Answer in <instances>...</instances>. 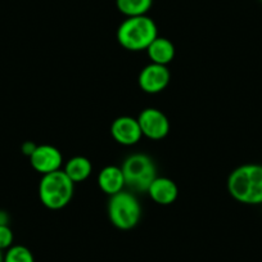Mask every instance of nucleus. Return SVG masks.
Wrapping results in <instances>:
<instances>
[{
    "label": "nucleus",
    "mask_w": 262,
    "mask_h": 262,
    "mask_svg": "<svg viewBox=\"0 0 262 262\" xmlns=\"http://www.w3.org/2000/svg\"><path fill=\"white\" fill-rule=\"evenodd\" d=\"M228 191L239 203L262 205V165L246 163L234 168L228 178Z\"/></svg>",
    "instance_id": "f257e3e1"
},
{
    "label": "nucleus",
    "mask_w": 262,
    "mask_h": 262,
    "mask_svg": "<svg viewBox=\"0 0 262 262\" xmlns=\"http://www.w3.org/2000/svg\"><path fill=\"white\" fill-rule=\"evenodd\" d=\"M158 36V29L156 22L150 17L137 16L126 17L117 29L118 44L130 52H142Z\"/></svg>",
    "instance_id": "f03ea898"
},
{
    "label": "nucleus",
    "mask_w": 262,
    "mask_h": 262,
    "mask_svg": "<svg viewBox=\"0 0 262 262\" xmlns=\"http://www.w3.org/2000/svg\"><path fill=\"white\" fill-rule=\"evenodd\" d=\"M75 183L63 170L42 175L39 183L40 202L53 211L62 210L72 201Z\"/></svg>",
    "instance_id": "7ed1b4c3"
},
{
    "label": "nucleus",
    "mask_w": 262,
    "mask_h": 262,
    "mask_svg": "<svg viewBox=\"0 0 262 262\" xmlns=\"http://www.w3.org/2000/svg\"><path fill=\"white\" fill-rule=\"evenodd\" d=\"M111 224L120 230H131L142 219V206L134 193L121 190L110 196L107 206Z\"/></svg>",
    "instance_id": "20e7f679"
},
{
    "label": "nucleus",
    "mask_w": 262,
    "mask_h": 262,
    "mask_svg": "<svg viewBox=\"0 0 262 262\" xmlns=\"http://www.w3.org/2000/svg\"><path fill=\"white\" fill-rule=\"evenodd\" d=\"M125 185L133 191H147L157 178L155 161L144 153H134L123 161L122 166Z\"/></svg>",
    "instance_id": "39448f33"
},
{
    "label": "nucleus",
    "mask_w": 262,
    "mask_h": 262,
    "mask_svg": "<svg viewBox=\"0 0 262 262\" xmlns=\"http://www.w3.org/2000/svg\"><path fill=\"white\" fill-rule=\"evenodd\" d=\"M143 137L150 140H162L170 133V121L162 111L157 108H145L138 117Z\"/></svg>",
    "instance_id": "423d86ee"
},
{
    "label": "nucleus",
    "mask_w": 262,
    "mask_h": 262,
    "mask_svg": "<svg viewBox=\"0 0 262 262\" xmlns=\"http://www.w3.org/2000/svg\"><path fill=\"white\" fill-rule=\"evenodd\" d=\"M170 79L171 74L167 66L150 62L140 71L138 84L140 89L147 94H158L167 88Z\"/></svg>",
    "instance_id": "0eeeda50"
},
{
    "label": "nucleus",
    "mask_w": 262,
    "mask_h": 262,
    "mask_svg": "<svg viewBox=\"0 0 262 262\" xmlns=\"http://www.w3.org/2000/svg\"><path fill=\"white\" fill-rule=\"evenodd\" d=\"M30 163L36 172L41 175L60 170L63 156L58 148L49 144L37 145L36 149L30 156Z\"/></svg>",
    "instance_id": "6e6552de"
},
{
    "label": "nucleus",
    "mask_w": 262,
    "mask_h": 262,
    "mask_svg": "<svg viewBox=\"0 0 262 262\" xmlns=\"http://www.w3.org/2000/svg\"><path fill=\"white\" fill-rule=\"evenodd\" d=\"M111 135L121 145H135L140 142L143 134L138 118L130 116L117 117L111 125Z\"/></svg>",
    "instance_id": "1a4fd4ad"
},
{
    "label": "nucleus",
    "mask_w": 262,
    "mask_h": 262,
    "mask_svg": "<svg viewBox=\"0 0 262 262\" xmlns=\"http://www.w3.org/2000/svg\"><path fill=\"white\" fill-rule=\"evenodd\" d=\"M150 200L161 206L172 205L179 195V188L170 178H156L147 190Z\"/></svg>",
    "instance_id": "9d476101"
},
{
    "label": "nucleus",
    "mask_w": 262,
    "mask_h": 262,
    "mask_svg": "<svg viewBox=\"0 0 262 262\" xmlns=\"http://www.w3.org/2000/svg\"><path fill=\"white\" fill-rule=\"evenodd\" d=\"M98 185L107 195H113L125 188V179L121 167L115 165L105 166L98 175Z\"/></svg>",
    "instance_id": "9b49d317"
},
{
    "label": "nucleus",
    "mask_w": 262,
    "mask_h": 262,
    "mask_svg": "<svg viewBox=\"0 0 262 262\" xmlns=\"http://www.w3.org/2000/svg\"><path fill=\"white\" fill-rule=\"evenodd\" d=\"M147 54L152 63L167 66L175 58V45L166 37L157 36L155 41L148 47Z\"/></svg>",
    "instance_id": "f8f14e48"
},
{
    "label": "nucleus",
    "mask_w": 262,
    "mask_h": 262,
    "mask_svg": "<svg viewBox=\"0 0 262 262\" xmlns=\"http://www.w3.org/2000/svg\"><path fill=\"white\" fill-rule=\"evenodd\" d=\"M63 171L75 184L82 183L92 175L93 165L89 158L84 156H75L71 160L67 161Z\"/></svg>",
    "instance_id": "ddd939ff"
},
{
    "label": "nucleus",
    "mask_w": 262,
    "mask_h": 262,
    "mask_svg": "<svg viewBox=\"0 0 262 262\" xmlns=\"http://www.w3.org/2000/svg\"><path fill=\"white\" fill-rule=\"evenodd\" d=\"M153 6V0H116L118 12L126 17L145 16Z\"/></svg>",
    "instance_id": "4468645a"
},
{
    "label": "nucleus",
    "mask_w": 262,
    "mask_h": 262,
    "mask_svg": "<svg viewBox=\"0 0 262 262\" xmlns=\"http://www.w3.org/2000/svg\"><path fill=\"white\" fill-rule=\"evenodd\" d=\"M4 262H35L34 254L27 247L17 244L7 249Z\"/></svg>",
    "instance_id": "2eb2a0df"
},
{
    "label": "nucleus",
    "mask_w": 262,
    "mask_h": 262,
    "mask_svg": "<svg viewBox=\"0 0 262 262\" xmlns=\"http://www.w3.org/2000/svg\"><path fill=\"white\" fill-rule=\"evenodd\" d=\"M13 231L8 225H0V249H8L13 246Z\"/></svg>",
    "instance_id": "dca6fc26"
},
{
    "label": "nucleus",
    "mask_w": 262,
    "mask_h": 262,
    "mask_svg": "<svg viewBox=\"0 0 262 262\" xmlns=\"http://www.w3.org/2000/svg\"><path fill=\"white\" fill-rule=\"evenodd\" d=\"M36 147H37V145L35 144V143L26 142L24 145H22V152H24V155L29 156V157H30V156L34 153V150L36 149Z\"/></svg>",
    "instance_id": "f3484780"
},
{
    "label": "nucleus",
    "mask_w": 262,
    "mask_h": 262,
    "mask_svg": "<svg viewBox=\"0 0 262 262\" xmlns=\"http://www.w3.org/2000/svg\"><path fill=\"white\" fill-rule=\"evenodd\" d=\"M8 215L3 212V211H0V225H8Z\"/></svg>",
    "instance_id": "a211bd4d"
},
{
    "label": "nucleus",
    "mask_w": 262,
    "mask_h": 262,
    "mask_svg": "<svg viewBox=\"0 0 262 262\" xmlns=\"http://www.w3.org/2000/svg\"><path fill=\"white\" fill-rule=\"evenodd\" d=\"M0 262H4V253L2 249H0Z\"/></svg>",
    "instance_id": "6ab92c4d"
},
{
    "label": "nucleus",
    "mask_w": 262,
    "mask_h": 262,
    "mask_svg": "<svg viewBox=\"0 0 262 262\" xmlns=\"http://www.w3.org/2000/svg\"><path fill=\"white\" fill-rule=\"evenodd\" d=\"M261 2H262V0H261Z\"/></svg>",
    "instance_id": "aec40b11"
}]
</instances>
